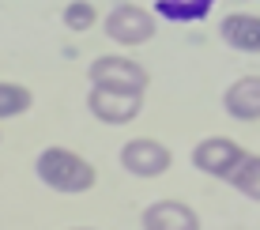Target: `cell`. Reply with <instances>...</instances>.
Masks as SVG:
<instances>
[{
    "label": "cell",
    "instance_id": "5b68a950",
    "mask_svg": "<svg viewBox=\"0 0 260 230\" xmlns=\"http://www.w3.org/2000/svg\"><path fill=\"white\" fill-rule=\"evenodd\" d=\"M121 166L128 174H136V178H158V174L170 170V147H162L151 136L128 140L121 147Z\"/></svg>",
    "mask_w": 260,
    "mask_h": 230
},
{
    "label": "cell",
    "instance_id": "277c9868",
    "mask_svg": "<svg viewBox=\"0 0 260 230\" xmlns=\"http://www.w3.org/2000/svg\"><path fill=\"white\" fill-rule=\"evenodd\" d=\"M106 34L121 46H143V42L155 38V19L140 4H117L106 15Z\"/></svg>",
    "mask_w": 260,
    "mask_h": 230
},
{
    "label": "cell",
    "instance_id": "8992f818",
    "mask_svg": "<svg viewBox=\"0 0 260 230\" xmlns=\"http://www.w3.org/2000/svg\"><path fill=\"white\" fill-rule=\"evenodd\" d=\"M91 83L94 87H117V91H140L147 87V72L128 57H98L91 64Z\"/></svg>",
    "mask_w": 260,
    "mask_h": 230
},
{
    "label": "cell",
    "instance_id": "7a4b0ae2",
    "mask_svg": "<svg viewBox=\"0 0 260 230\" xmlns=\"http://www.w3.org/2000/svg\"><path fill=\"white\" fill-rule=\"evenodd\" d=\"M87 106H91V113L98 121H106V125H128V121L140 117L143 94L140 91H117V87H91Z\"/></svg>",
    "mask_w": 260,
    "mask_h": 230
},
{
    "label": "cell",
    "instance_id": "ba28073f",
    "mask_svg": "<svg viewBox=\"0 0 260 230\" xmlns=\"http://www.w3.org/2000/svg\"><path fill=\"white\" fill-rule=\"evenodd\" d=\"M222 106L234 121H256L260 117V76H241L238 83L226 87Z\"/></svg>",
    "mask_w": 260,
    "mask_h": 230
},
{
    "label": "cell",
    "instance_id": "6da1fadb",
    "mask_svg": "<svg viewBox=\"0 0 260 230\" xmlns=\"http://www.w3.org/2000/svg\"><path fill=\"white\" fill-rule=\"evenodd\" d=\"M34 174L53 192H87L98 181L94 166L87 158H79L76 151H68V147H46V151L34 158Z\"/></svg>",
    "mask_w": 260,
    "mask_h": 230
},
{
    "label": "cell",
    "instance_id": "30bf717a",
    "mask_svg": "<svg viewBox=\"0 0 260 230\" xmlns=\"http://www.w3.org/2000/svg\"><path fill=\"white\" fill-rule=\"evenodd\" d=\"M215 8V0H155V12L170 23H196Z\"/></svg>",
    "mask_w": 260,
    "mask_h": 230
},
{
    "label": "cell",
    "instance_id": "9c48e42d",
    "mask_svg": "<svg viewBox=\"0 0 260 230\" xmlns=\"http://www.w3.org/2000/svg\"><path fill=\"white\" fill-rule=\"evenodd\" d=\"M222 42L241 53H260V15H226L222 19Z\"/></svg>",
    "mask_w": 260,
    "mask_h": 230
},
{
    "label": "cell",
    "instance_id": "3957f363",
    "mask_svg": "<svg viewBox=\"0 0 260 230\" xmlns=\"http://www.w3.org/2000/svg\"><path fill=\"white\" fill-rule=\"evenodd\" d=\"M241 162H245V151L230 136H211L192 147V166L200 174H211V178H230Z\"/></svg>",
    "mask_w": 260,
    "mask_h": 230
},
{
    "label": "cell",
    "instance_id": "8fae6325",
    "mask_svg": "<svg viewBox=\"0 0 260 230\" xmlns=\"http://www.w3.org/2000/svg\"><path fill=\"white\" fill-rule=\"evenodd\" d=\"M34 106V94L19 83H0V121L4 117H19Z\"/></svg>",
    "mask_w": 260,
    "mask_h": 230
},
{
    "label": "cell",
    "instance_id": "52a82bcc",
    "mask_svg": "<svg viewBox=\"0 0 260 230\" xmlns=\"http://www.w3.org/2000/svg\"><path fill=\"white\" fill-rule=\"evenodd\" d=\"M143 230H200V219L181 200H155L143 211Z\"/></svg>",
    "mask_w": 260,
    "mask_h": 230
},
{
    "label": "cell",
    "instance_id": "4fadbf2b",
    "mask_svg": "<svg viewBox=\"0 0 260 230\" xmlns=\"http://www.w3.org/2000/svg\"><path fill=\"white\" fill-rule=\"evenodd\" d=\"M98 12L91 0H72V4L64 8V26L68 30H87V26H94Z\"/></svg>",
    "mask_w": 260,
    "mask_h": 230
},
{
    "label": "cell",
    "instance_id": "5bb4252c",
    "mask_svg": "<svg viewBox=\"0 0 260 230\" xmlns=\"http://www.w3.org/2000/svg\"><path fill=\"white\" fill-rule=\"evenodd\" d=\"M79 230H83V226H79Z\"/></svg>",
    "mask_w": 260,
    "mask_h": 230
},
{
    "label": "cell",
    "instance_id": "7c38bea8",
    "mask_svg": "<svg viewBox=\"0 0 260 230\" xmlns=\"http://www.w3.org/2000/svg\"><path fill=\"white\" fill-rule=\"evenodd\" d=\"M226 181L234 185L238 192H245V196L260 200V155H256V158H245V162H241Z\"/></svg>",
    "mask_w": 260,
    "mask_h": 230
}]
</instances>
